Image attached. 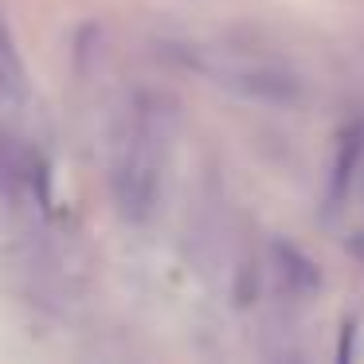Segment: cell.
<instances>
[{"instance_id": "3", "label": "cell", "mask_w": 364, "mask_h": 364, "mask_svg": "<svg viewBox=\"0 0 364 364\" xmlns=\"http://www.w3.org/2000/svg\"><path fill=\"white\" fill-rule=\"evenodd\" d=\"M228 79L235 90L267 98V102H290V98L298 95V82L278 75V71H267V67H259V71H235V75H228Z\"/></svg>"}, {"instance_id": "4", "label": "cell", "mask_w": 364, "mask_h": 364, "mask_svg": "<svg viewBox=\"0 0 364 364\" xmlns=\"http://www.w3.org/2000/svg\"><path fill=\"white\" fill-rule=\"evenodd\" d=\"M0 95L9 102H20L28 95V79H24V63L16 55V43H12L9 28L0 24Z\"/></svg>"}, {"instance_id": "1", "label": "cell", "mask_w": 364, "mask_h": 364, "mask_svg": "<svg viewBox=\"0 0 364 364\" xmlns=\"http://www.w3.org/2000/svg\"><path fill=\"white\" fill-rule=\"evenodd\" d=\"M364 165V122H353V126L341 129L337 137V153H333V173H329V200L341 204L353 188V181L360 176Z\"/></svg>"}, {"instance_id": "2", "label": "cell", "mask_w": 364, "mask_h": 364, "mask_svg": "<svg viewBox=\"0 0 364 364\" xmlns=\"http://www.w3.org/2000/svg\"><path fill=\"white\" fill-rule=\"evenodd\" d=\"M270 259H274V270L282 278V286L298 298H314L321 290V270L309 255H301L298 247H290L286 239H274L270 243Z\"/></svg>"}, {"instance_id": "5", "label": "cell", "mask_w": 364, "mask_h": 364, "mask_svg": "<svg viewBox=\"0 0 364 364\" xmlns=\"http://www.w3.org/2000/svg\"><path fill=\"white\" fill-rule=\"evenodd\" d=\"M24 184H28V161L16 153V145L9 137H0V196L16 204Z\"/></svg>"}]
</instances>
